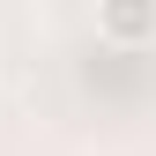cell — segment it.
<instances>
[{"instance_id":"obj_1","label":"cell","mask_w":156,"mask_h":156,"mask_svg":"<svg viewBox=\"0 0 156 156\" xmlns=\"http://www.w3.org/2000/svg\"><path fill=\"white\" fill-rule=\"evenodd\" d=\"M104 30H112V37H126V45H141V37H149V8H112V15H104Z\"/></svg>"}]
</instances>
